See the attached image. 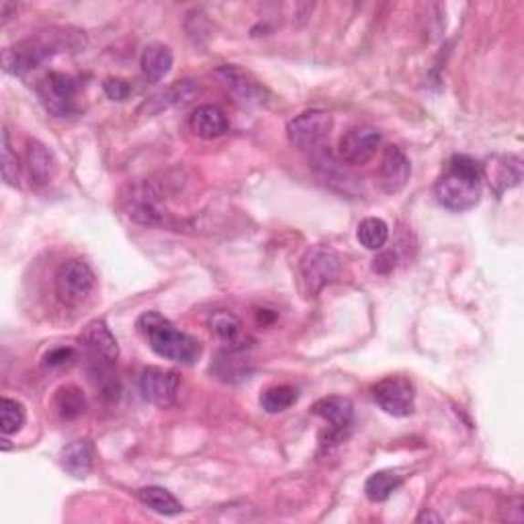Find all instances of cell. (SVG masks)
<instances>
[{
  "instance_id": "7a4b0ae2",
  "label": "cell",
  "mask_w": 524,
  "mask_h": 524,
  "mask_svg": "<svg viewBox=\"0 0 524 524\" xmlns=\"http://www.w3.org/2000/svg\"><path fill=\"white\" fill-rule=\"evenodd\" d=\"M138 330L148 341L150 349L166 361L191 367L195 365L197 359L201 357V344L197 338L176 330L164 316H160L158 311L143 314L138 320Z\"/></svg>"
},
{
  "instance_id": "5bb4252c",
  "label": "cell",
  "mask_w": 524,
  "mask_h": 524,
  "mask_svg": "<svg viewBox=\"0 0 524 524\" xmlns=\"http://www.w3.org/2000/svg\"><path fill=\"white\" fill-rule=\"evenodd\" d=\"M410 179V162L397 146H387L379 164V184L385 193H400Z\"/></svg>"
},
{
  "instance_id": "8992f818",
  "label": "cell",
  "mask_w": 524,
  "mask_h": 524,
  "mask_svg": "<svg viewBox=\"0 0 524 524\" xmlns=\"http://www.w3.org/2000/svg\"><path fill=\"white\" fill-rule=\"evenodd\" d=\"M332 115L322 109H311L295 117L287 125V138L293 148L301 152L306 150H318L324 148V141L328 140L330 131H332Z\"/></svg>"
},
{
  "instance_id": "6da1fadb",
  "label": "cell",
  "mask_w": 524,
  "mask_h": 524,
  "mask_svg": "<svg viewBox=\"0 0 524 524\" xmlns=\"http://www.w3.org/2000/svg\"><path fill=\"white\" fill-rule=\"evenodd\" d=\"M481 193H484V184H481L479 166L476 160L463 154L449 160V166L435 184L436 201L445 209L457 211V214L476 207Z\"/></svg>"
},
{
  "instance_id": "9c48e42d",
  "label": "cell",
  "mask_w": 524,
  "mask_h": 524,
  "mask_svg": "<svg viewBox=\"0 0 524 524\" xmlns=\"http://www.w3.org/2000/svg\"><path fill=\"white\" fill-rule=\"evenodd\" d=\"M311 414L320 416L330 424L328 435L322 436V445L341 443L344 435L349 433L354 420V408L349 397L328 395L311 405Z\"/></svg>"
},
{
  "instance_id": "ac0fdd59",
  "label": "cell",
  "mask_w": 524,
  "mask_h": 524,
  "mask_svg": "<svg viewBox=\"0 0 524 524\" xmlns=\"http://www.w3.org/2000/svg\"><path fill=\"white\" fill-rule=\"evenodd\" d=\"M211 330L219 336L227 349L230 351H242L246 349V342L250 341L246 330H244L242 322L230 311H217V314L211 316Z\"/></svg>"
},
{
  "instance_id": "484cf974",
  "label": "cell",
  "mask_w": 524,
  "mask_h": 524,
  "mask_svg": "<svg viewBox=\"0 0 524 524\" xmlns=\"http://www.w3.org/2000/svg\"><path fill=\"white\" fill-rule=\"evenodd\" d=\"M25 420H27V414H25L21 402L11 400V397L0 400V430H3L5 436L19 433L25 426Z\"/></svg>"
},
{
  "instance_id": "30bf717a",
  "label": "cell",
  "mask_w": 524,
  "mask_h": 524,
  "mask_svg": "<svg viewBox=\"0 0 524 524\" xmlns=\"http://www.w3.org/2000/svg\"><path fill=\"white\" fill-rule=\"evenodd\" d=\"M373 397L379 408L390 416H410L414 412L416 390L410 379L405 377H385L373 387Z\"/></svg>"
},
{
  "instance_id": "f1b7e54d",
  "label": "cell",
  "mask_w": 524,
  "mask_h": 524,
  "mask_svg": "<svg viewBox=\"0 0 524 524\" xmlns=\"http://www.w3.org/2000/svg\"><path fill=\"white\" fill-rule=\"evenodd\" d=\"M105 92H107L109 99L125 100L131 95V84L128 80H121V79H109L105 82Z\"/></svg>"
},
{
  "instance_id": "4316f807",
  "label": "cell",
  "mask_w": 524,
  "mask_h": 524,
  "mask_svg": "<svg viewBox=\"0 0 524 524\" xmlns=\"http://www.w3.org/2000/svg\"><path fill=\"white\" fill-rule=\"evenodd\" d=\"M295 402H298V390L291 385L270 387V390H267L260 395L262 410H267L268 414H278V412L289 410Z\"/></svg>"
},
{
  "instance_id": "d4e9b609",
  "label": "cell",
  "mask_w": 524,
  "mask_h": 524,
  "mask_svg": "<svg viewBox=\"0 0 524 524\" xmlns=\"http://www.w3.org/2000/svg\"><path fill=\"white\" fill-rule=\"evenodd\" d=\"M357 238L367 250H382L390 238V225L379 217H367L359 224Z\"/></svg>"
},
{
  "instance_id": "7c38bea8",
  "label": "cell",
  "mask_w": 524,
  "mask_h": 524,
  "mask_svg": "<svg viewBox=\"0 0 524 524\" xmlns=\"http://www.w3.org/2000/svg\"><path fill=\"white\" fill-rule=\"evenodd\" d=\"M140 392L146 402L158 405V408H168V405H173L176 402V393H179V377H176V373H173V371L148 367L141 373Z\"/></svg>"
},
{
  "instance_id": "ffe728a7",
  "label": "cell",
  "mask_w": 524,
  "mask_h": 524,
  "mask_svg": "<svg viewBox=\"0 0 524 524\" xmlns=\"http://www.w3.org/2000/svg\"><path fill=\"white\" fill-rule=\"evenodd\" d=\"M27 166H29V174L31 181L37 184V187H44L49 181L54 179L56 174V158L52 152H49L44 143L33 140L27 146Z\"/></svg>"
},
{
  "instance_id": "8fae6325",
  "label": "cell",
  "mask_w": 524,
  "mask_h": 524,
  "mask_svg": "<svg viewBox=\"0 0 524 524\" xmlns=\"http://www.w3.org/2000/svg\"><path fill=\"white\" fill-rule=\"evenodd\" d=\"M382 146V133L373 128H354L338 143V160L349 166H362L375 158Z\"/></svg>"
},
{
  "instance_id": "277c9868",
  "label": "cell",
  "mask_w": 524,
  "mask_h": 524,
  "mask_svg": "<svg viewBox=\"0 0 524 524\" xmlns=\"http://www.w3.org/2000/svg\"><path fill=\"white\" fill-rule=\"evenodd\" d=\"M342 270V260L338 252L328 246H311L299 262V275L303 289L308 295H318L328 283L336 281Z\"/></svg>"
},
{
  "instance_id": "9a60e30c",
  "label": "cell",
  "mask_w": 524,
  "mask_h": 524,
  "mask_svg": "<svg viewBox=\"0 0 524 524\" xmlns=\"http://www.w3.org/2000/svg\"><path fill=\"white\" fill-rule=\"evenodd\" d=\"M486 176L498 195L522 181V162L517 156H492L486 162Z\"/></svg>"
},
{
  "instance_id": "f546056e",
  "label": "cell",
  "mask_w": 524,
  "mask_h": 524,
  "mask_svg": "<svg viewBox=\"0 0 524 524\" xmlns=\"http://www.w3.org/2000/svg\"><path fill=\"white\" fill-rule=\"evenodd\" d=\"M74 357H76V352L72 349H56L46 357V365L60 367V365H66V362L74 361Z\"/></svg>"
},
{
  "instance_id": "4fadbf2b",
  "label": "cell",
  "mask_w": 524,
  "mask_h": 524,
  "mask_svg": "<svg viewBox=\"0 0 524 524\" xmlns=\"http://www.w3.org/2000/svg\"><path fill=\"white\" fill-rule=\"evenodd\" d=\"M215 76L224 84L225 90L232 92V97L242 105H260L267 97V90L258 82L252 80L246 72H242L240 68L222 66L219 70H215Z\"/></svg>"
},
{
  "instance_id": "5b68a950",
  "label": "cell",
  "mask_w": 524,
  "mask_h": 524,
  "mask_svg": "<svg viewBox=\"0 0 524 524\" xmlns=\"http://www.w3.org/2000/svg\"><path fill=\"white\" fill-rule=\"evenodd\" d=\"M97 277L82 260H68L56 273V295L66 308H79L95 291Z\"/></svg>"
},
{
  "instance_id": "83f0119b",
  "label": "cell",
  "mask_w": 524,
  "mask_h": 524,
  "mask_svg": "<svg viewBox=\"0 0 524 524\" xmlns=\"http://www.w3.org/2000/svg\"><path fill=\"white\" fill-rule=\"evenodd\" d=\"M3 179L6 184L11 187H19L21 181V166L19 160H16V154L13 152L11 146V138H8V131H3Z\"/></svg>"
},
{
  "instance_id": "603a6c76",
  "label": "cell",
  "mask_w": 524,
  "mask_h": 524,
  "mask_svg": "<svg viewBox=\"0 0 524 524\" xmlns=\"http://www.w3.org/2000/svg\"><path fill=\"white\" fill-rule=\"evenodd\" d=\"M138 496H140V500L148 506V508H152L158 514H164V517H174V514L183 512V504L164 487H158V486L143 487L140 489Z\"/></svg>"
},
{
  "instance_id": "4dcf8cb0",
  "label": "cell",
  "mask_w": 524,
  "mask_h": 524,
  "mask_svg": "<svg viewBox=\"0 0 524 524\" xmlns=\"http://www.w3.org/2000/svg\"><path fill=\"white\" fill-rule=\"evenodd\" d=\"M395 267V257L390 255V252H385V255H379L375 258V265H373V270L375 273H382V275H387L390 270H393Z\"/></svg>"
},
{
  "instance_id": "52a82bcc",
  "label": "cell",
  "mask_w": 524,
  "mask_h": 524,
  "mask_svg": "<svg viewBox=\"0 0 524 524\" xmlns=\"http://www.w3.org/2000/svg\"><path fill=\"white\" fill-rule=\"evenodd\" d=\"M39 100L44 103L54 117H70L79 107H76V95H79V84L70 74L49 72L37 87Z\"/></svg>"
},
{
  "instance_id": "2e32d148",
  "label": "cell",
  "mask_w": 524,
  "mask_h": 524,
  "mask_svg": "<svg viewBox=\"0 0 524 524\" xmlns=\"http://www.w3.org/2000/svg\"><path fill=\"white\" fill-rule=\"evenodd\" d=\"M191 130L203 140H215L227 131V117L215 105H201L191 115Z\"/></svg>"
},
{
  "instance_id": "cb8c5ba5",
  "label": "cell",
  "mask_w": 524,
  "mask_h": 524,
  "mask_svg": "<svg viewBox=\"0 0 524 524\" xmlns=\"http://www.w3.org/2000/svg\"><path fill=\"white\" fill-rule=\"evenodd\" d=\"M56 410L60 414L62 420H76L80 418L84 410H87V402L84 395L76 385H64L56 393Z\"/></svg>"
},
{
  "instance_id": "e0dca14e",
  "label": "cell",
  "mask_w": 524,
  "mask_h": 524,
  "mask_svg": "<svg viewBox=\"0 0 524 524\" xmlns=\"http://www.w3.org/2000/svg\"><path fill=\"white\" fill-rule=\"evenodd\" d=\"M92 459H95V449H92V443L87 438H79V441L66 445L60 455L62 467L76 479L89 476L92 469Z\"/></svg>"
},
{
  "instance_id": "44dd1931",
  "label": "cell",
  "mask_w": 524,
  "mask_h": 524,
  "mask_svg": "<svg viewBox=\"0 0 524 524\" xmlns=\"http://www.w3.org/2000/svg\"><path fill=\"white\" fill-rule=\"evenodd\" d=\"M128 211H130V217H133L135 222H140L143 225H174L173 217L164 214V211L156 205V201L152 199L150 193L146 191L133 193Z\"/></svg>"
},
{
  "instance_id": "3957f363",
  "label": "cell",
  "mask_w": 524,
  "mask_h": 524,
  "mask_svg": "<svg viewBox=\"0 0 524 524\" xmlns=\"http://www.w3.org/2000/svg\"><path fill=\"white\" fill-rule=\"evenodd\" d=\"M82 351L92 365V371L97 377H111V367L120 357V346H117L115 336L111 330L103 322V320H95L80 334Z\"/></svg>"
},
{
  "instance_id": "7402d4cb",
  "label": "cell",
  "mask_w": 524,
  "mask_h": 524,
  "mask_svg": "<svg viewBox=\"0 0 524 524\" xmlns=\"http://www.w3.org/2000/svg\"><path fill=\"white\" fill-rule=\"evenodd\" d=\"M403 484V476L400 471L385 469L377 471L367 479L365 484V494L371 502H385L397 487Z\"/></svg>"
},
{
  "instance_id": "1f68e13d",
  "label": "cell",
  "mask_w": 524,
  "mask_h": 524,
  "mask_svg": "<svg viewBox=\"0 0 524 524\" xmlns=\"http://www.w3.org/2000/svg\"><path fill=\"white\" fill-rule=\"evenodd\" d=\"M420 520H435V522H441V519H438V517H433V514H422V517L418 519V522H420Z\"/></svg>"
},
{
  "instance_id": "d6986e66",
  "label": "cell",
  "mask_w": 524,
  "mask_h": 524,
  "mask_svg": "<svg viewBox=\"0 0 524 524\" xmlns=\"http://www.w3.org/2000/svg\"><path fill=\"white\" fill-rule=\"evenodd\" d=\"M174 56L164 44H152L141 54V74L148 82L164 80L173 70Z\"/></svg>"
},
{
  "instance_id": "ba28073f",
  "label": "cell",
  "mask_w": 524,
  "mask_h": 524,
  "mask_svg": "<svg viewBox=\"0 0 524 524\" xmlns=\"http://www.w3.org/2000/svg\"><path fill=\"white\" fill-rule=\"evenodd\" d=\"M64 47L62 41L49 39H27L16 44L15 47H6L3 52V68L6 74L23 76L33 68H37L47 58H52L54 52H60Z\"/></svg>"
}]
</instances>
